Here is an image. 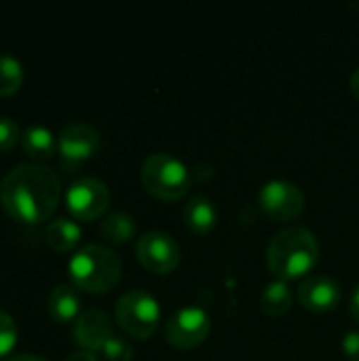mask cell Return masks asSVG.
<instances>
[{
    "label": "cell",
    "mask_w": 359,
    "mask_h": 361,
    "mask_svg": "<svg viewBox=\"0 0 359 361\" xmlns=\"http://www.w3.org/2000/svg\"><path fill=\"white\" fill-rule=\"evenodd\" d=\"M260 209L275 222H292L305 212L303 190L288 180H269L258 192Z\"/></svg>",
    "instance_id": "6"
},
{
    "label": "cell",
    "mask_w": 359,
    "mask_h": 361,
    "mask_svg": "<svg viewBox=\"0 0 359 361\" xmlns=\"http://www.w3.org/2000/svg\"><path fill=\"white\" fill-rule=\"evenodd\" d=\"M108 205H110V190L97 178H80L66 192L68 212L72 214V218L83 222H91L104 216Z\"/></svg>",
    "instance_id": "10"
},
{
    "label": "cell",
    "mask_w": 359,
    "mask_h": 361,
    "mask_svg": "<svg viewBox=\"0 0 359 361\" xmlns=\"http://www.w3.org/2000/svg\"><path fill=\"white\" fill-rule=\"evenodd\" d=\"M70 281L76 290L89 292V294H106L123 277V264L121 258L97 243L80 247L68 264Z\"/></svg>",
    "instance_id": "3"
},
{
    "label": "cell",
    "mask_w": 359,
    "mask_h": 361,
    "mask_svg": "<svg viewBox=\"0 0 359 361\" xmlns=\"http://www.w3.org/2000/svg\"><path fill=\"white\" fill-rule=\"evenodd\" d=\"M23 68L11 55H0V97H8L21 89Z\"/></svg>",
    "instance_id": "19"
},
{
    "label": "cell",
    "mask_w": 359,
    "mask_h": 361,
    "mask_svg": "<svg viewBox=\"0 0 359 361\" xmlns=\"http://www.w3.org/2000/svg\"><path fill=\"white\" fill-rule=\"evenodd\" d=\"M320 260V241L313 231L305 226H290L277 233L267 247L269 271L281 279L292 281L307 275Z\"/></svg>",
    "instance_id": "2"
},
{
    "label": "cell",
    "mask_w": 359,
    "mask_h": 361,
    "mask_svg": "<svg viewBox=\"0 0 359 361\" xmlns=\"http://www.w3.org/2000/svg\"><path fill=\"white\" fill-rule=\"evenodd\" d=\"M260 309L273 317L286 315L292 309V290H290L288 281L275 279V281L267 283L260 294Z\"/></svg>",
    "instance_id": "17"
},
{
    "label": "cell",
    "mask_w": 359,
    "mask_h": 361,
    "mask_svg": "<svg viewBox=\"0 0 359 361\" xmlns=\"http://www.w3.org/2000/svg\"><path fill=\"white\" fill-rule=\"evenodd\" d=\"M80 237H83L80 226L76 222L68 220V218H55L44 228V241L57 254L72 252L78 245Z\"/></svg>",
    "instance_id": "15"
},
{
    "label": "cell",
    "mask_w": 359,
    "mask_h": 361,
    "mask_svg": "<svg viewBox=\"0 0 359 361\" xmlns=\"http://www.w3.org/2000/svg\"><path fill=\"white\" fill-rule=\"evenodd\" d=\"M140 178L144 188L161 201H178L190 188V171L180 159L167 152H154L146 157Z\"/></svg>",
    "instance_id": "4"
},
{
    "label": "cell",
    "mask_w": 359,
    "mask_h": 361,
    "mask_svg": "<svg viewBox=\"0 0 359 361\" xmlns=\"http://www.w3.org/2000/svg\"><path fill=\"white\" fill-rule=\"evenodd\" d=\"M17 142H21L19 125L8 116H0V152L11 150Z\"/></svg>",
    "instance_id": "22"
},
{
    "label": "cell",
    "mask_w": 359,
    "mask_h": 361,
    "mask_svg": "<svg viewBox=\"0 0 359 361\" xmlns=\"http://www.w3.org/2000/svg\"><path fill=\"white\" fill-rule=\"evenodd\" d=\"M349 309H351V317H353V319L359 324V283L355 286V290H353V296H351V305H349Z\"/></svg>",
    "instance_id": "25"
},
{
    "label": "cell",
    "mask_w": 359,
    "mask_h": 361,
    "mask_svg": "<svg viewBox=\"0 0 359 361\" xmlns=\"http://www.w3.org/2000/svg\"><path fill=\"white\" fill-rule=\"evenodd\" d=\"M341 296L343 292H341L339 281L328 275H313L307 281H303L298 288L300 305L315 313L332 311L341 302Z\"/></svg>",
    "instance_id": "12"
},
{
    "label": "cell",
    "mask_w": 359,
    "mask_h": 361,
    "mask_svg": "<svg viewBox=\"0 0 359 361\" xmlns=\"http://www.w3.org/2000/svg\"><path fill=\"white\" fill-rule=\"evenodd\" d=\"M8 361H47L40 355H17V357H11Z\"/></svg>",
    "instance_id": "27"
},
{
    "label": "cell",
    "mask_w": 359,
    "mask_h": 361,
    "mask_svg": "<svg viewBox=\"0 0 359 361\" xmlns=\"http://www.w3.org/2000/svg\"><path fill=\"white\" fill-rule=\"evenodd\" d=\"M104 357L108 361H131L133 360V347L129 345V341L121 338V336H112L104 349H102Z\"/></svg>",
    "instance_id": "21"
},
{
    "label": "cell",
    "mask_w": 359,
    "mask_h": 361,
    "mask_svg": "<svg viewBox=\"0 0 359 361\" xmlns=\"http://www.w3.org/2000/svg\"><path fill=\"white\" fill-rule=\"evenodd\" d=\"M99 148L97 131L87 123H70L61 129L57 140L59 165L63 171H76L85 161H89Z\"/></svg>",
    "instance_id": "8"
},
{
    "label": "cell",
    "mask_w": 359,
    "mask_h": 361,
    "mask_svg": "<svg viewBox=\"0 0 359 361\" xmlns=\"http://www.w3.org/2000/svg\"><path fill=\"white\" fill-rule=\"evenodd\" d=\"M135 256L140 264L157 275H167L180 264V245L163 231H148L135 243Z\"/></svg>",
    "instance_id": "7"
},
{
    "label": "cell",
    "mask_w": 359,
    "mask_h": 361,
    "mask_svg": "<svg viewBox=\"0 0 359 361\" xmlns=\"http://www.w3.org/2000/svg\"><path fill=\"white\" fill-rule=\"evenodd\" d=\"M209 330H212V322L203 309L182 307L165 324V338L169 345L178 349H195L207 341Z\"/></svg>",
    "instance_id": "9"
},
{
    "label": "cell",
    "mask_w": 359,
    "mask_h": 361,
    "mask_svg": "<svg viewBox=\"0 0 359 361\" xmlns=\"http://www.w3.org/2000/svg\"><path fill=\"white\" fill-rule=\"evenodd\" d=\"M343 351L351 361H359V332L358 330H349L343 336Z\"/></svg>",
    "instance_id": "23"
},
{
    "label": "cell",
    "mask_w": 359,
    "mask_h": 361,
    "mask_svg": "<svg viewBox=\"0 0 359 361\" xmlns=\"http://www.w3.org/2000/svg\"><path fill=\"white\" fill-rule=\"evenodd\" d=\"M61 199L59 176L42 163H23L11 169L0 184V203L8 218L21 224L49 220Z\"/></svg>",
    "instance_id": "1"
},
{
    "label": "cell",
    "mask_w": 359,
    "mask_h": 361,
    "mask_svg": "<svg viewBox=\"0 0 359 361\" xmlns=\"http://www.w3.org/2000/svg\"><path fill=\"white\" fill-rule=\"evenodd\" d=\"M74 341L76 345L83 347V351H102L104 345L116 336L114 334V326L112 319L108 317V313L99 311V309H89L85 313L78 315V319L74 322Z\"/></svg>",
    "instance_id": "11"
},
{
    "label": "cell",
    "mask_w": 359,
    "mask_h": 361,
    "mask_svg": "<svg viewBox=\"0 0 359 361\" xmlns=\"http://www.w3.org/2000/svg\"><path fill=\"white\" fill-rule=\"evenodd\" d=\"M17 343V326H15V319L0 311V357L8 355L13 351Z\"/></svg>",
    "instance_id": "20"
},
{
    "label": "cell",
    "mask_w": 359,
    "mask_h": 361,
    "mask_svg": "<svg viewBox=\"0 0 359 361\" xmlns=\"http://www.w3.org/2000/svg\"><path fill=\"white\" fill-rule=\"evenodd\" d=\"M182 216H184V224L195 235H207L216 226V220H218L216 205L212 203L209 197H203V195L190 197L182 209Z\"/></svg>",
    "instance_id": "14"
},
{
    "label": "cell",
    "mask_w": 359,
    "mask_h": 361,
    "mask_svg": "<svg viewBox=\"0 0 359 361\" xmlns=\"http://www.w3.org/2000/svg\"><path fill=\"white\" fill-rule=\"evenodd\" d=\"M99 235L114 245L127 243L133 235H135V222L129 214L125 212H114L110 216H106L99 224Z\"/></svg>",
    "instance_id": "18"
},
{
    "label": "cell",
    "mask_w": 359,
    "mask_h": 361,
    "mask_svg": "<svg viewBox=\"0 0 359 361\" xmlns=\"http://www.w3.org/2000/svg\"><path fill=\"white\" fill-rule=\"evenodd\" d=\"M66 361H99L95 357V353H91V351H76V353H72V355H68V360Z\"/></svg>",
    "instance_id": "24"
},
{
    "label": "cell",
    "mask_w": 359,
    "mask_h": 361,
    "mask_svg": "<svg viewBox=\"0 0 359 361\" xmlns=\"http://www.w3.org/2000/svg\"><path fill=\"white\" fill-rule=\"evenodd\" d=\"M21 148L34 161H49L57 150V142L47 127L34 125L21 133Z\"/></svg>",
    "instance_id": "16"
},
{
    "label": "cell",
    "mask_w": 359,
    "mask_h": 361,
    "mask_svg": "<svg viewBox=\"0 0 359 361\" xmlns=\"http://www.w3.org/2000/svg\"><path fill=\"white\" fill-rule=\"evenodd\" d=\"M349 85H351V93L355 95L359 99V68L351 74V80H349Z\"/></svg>",
    "instance_id": "26"
},
{
    "label": "cell",
    "mask_w": 359,
    "mask_h": 361,
    "mask_svg": "<svg viewBox=\"0 0 359 361\" xmlns=\"http://www.w3.org/2000/svg\"><path fill=\"white\" fill-rule=\"evenodd\" d=\"M49 315L57 324H70L76 322L80 315V296L78 290L72 283H61L55 286L53 292L49 294Z\"/></svg>",
    "instance_id": "13"
},
{
    "label": "cell",
    "mask_w": 359,
    "mask_h": 361,
    "mask_svg": "<svg viewBox=\"0 0 359 361\" xmlns=\"http://www.w3.org/2000/svg\"><path fill=\"white\" fill-rule=\"evenodd\" d=\"M114 317L125 334L138 341H148L157 332L161 307L152 294L144 290H129L118 298Z\"/></svg>",
    "instance_id": "5"
}]
</instances>
